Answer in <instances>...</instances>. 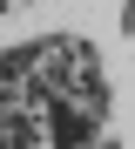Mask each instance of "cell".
Masks as SVG:
<instances>
[{"instance_id":"1","label":"cell","mask_w":135,"mask_h":149,"mask_svg":"<svg viewBox=\"0 0 135 149\" xmlns=\"http://www.w3.org/2000/svg\"><path fill=\"white\" fill-rule=\"evenodd\" d=\"M20 74H27V95H74V88H101V68L81 41H41V47H20Z\"/></svg>"},{"instance_id":"2","label":"cell","mask_w":135,"mask_h":149,"mask_svg":"<svg viewBox=\"0 0 135 149\" xmlns=\"http://www.w3.org/2000/svg\"><path fill=\"white\" fill-rule=\"evenodd\" d=\"M0 149H7V136H0Z\"/></svg>"}]
</instances>
